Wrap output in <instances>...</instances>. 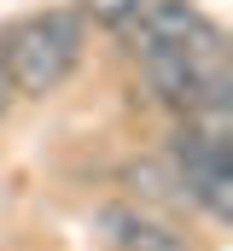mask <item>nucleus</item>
<instances>
[{
    "label": "nucleus",
    "mask_w": 233,
    "mask_h": 251,
    "mask_svg": "<svg viewBox=\"0 0 233 251\" xmlns=\"http://www.w3.org/2000/svg\"><path fill=\"white\" fill-rule=\"evenodd\" d=\"M93 228L105 234V251H192V234L163 216V210H146V204H99L93 210Z\"/></svg>",
    "instance_id": "obj_3"
},
{
    "label": "nucleus",
    "mask_w": 233,
    "mask_h": 251,
    "mask_svg": "<svg viewBox=\"0 0 233 251\" xmlns=\"http://www.w3.org/2000/svg\"><path fill=\"white\" fill-rule=\"evenodd\" d=\"M204 18L210 12L198 0H140V12L116 29V47L128 59H146V53H163V47H186V35Z\"/></svg>",
    "instance_id": "obj_4"
},
{
    "label": "nucleus",
    "mask_w": 233,
    "mask_h": 251,
    "mask_svg": "<svg viewBox=\"0 0 233 251\" xmlns=\"http://www.w3.org/2000/svg\"><path fill=\"white\" fill-rule=\"evenodd\" d=\"M163 164L175 170V181L186 187V204L192 216H204L210 228H228L233 222V158H228V140H210L204 128L192 123H169L163 134Z\"/></svg>",
    "instance_id": "obj_2"
},
{
    "label": "nucleus",
    "mask_w": 233,
    "mask_h": 251,
    "mask_svg": "<svg viewBox=\"0 0 233 251\" xmlns=\"http://www.w3.org/2000/svg\"><path fill=\"white\" fill-rule=\"evenodd\" d=\"M12 105H18V94H12V76H6V53H0V123L12 117Z\"/></svg>",
    "instance_id": "obj_8"
},
{
    "label": "nucleus",
    "mask_w": 233,
    "mask_h": 251,
    "mask_svg": "<svg viewBox=\"0 0 233 251\" xmlns=\"http://www.w3.org/2000/svg\"><path fill=\"white\" fill-rule=\"evenodd\" d=\"M134 88L146 94V105H158V111H169L175 117H186V105H192V94H198V76H192V64L181 47H163V53H146V59H134Z\"/></svg>",
    "instance_id": "obj_5"
},
{
    "label": "nucleus",
    "mask_w": 233,
    "mask_h": 251,
    "mask_svg": "<svg viewBox=\"0 0 233 251\" xmlns=\"http://www.w3.org/2000/svg\"><path fill=\"white\" fill-rule=\"evenodd\" d=\"M122 187H128V204H146V210H163V216H192L186 204V187L175 181V170L163 164V152H146V158H128L122 164Z\"/></svg>",
    "instance_id": "obj_6"
},
{
    "label": "nucleus",
    "mask_w": 233,
    "mask_h": 251,
    "mask_svg": "<svg viewBox=\"0 0 233 251\" xmlns=\"http://www.w3.org/2000/svg\"><path fill=\"white\" fill-rule=\"evenodd\" d=\"M76 12H82V24H99V29H122L134 12H140V0H76Z\"/></svg>",
    "instance_id": "obj_7"
},
{
    "label": "nucleus",
    "mask_w": 233,
    "mask_h": 251,
    "mask_svg": "<svg viewBox=\"0 0 233 251\" xmlns=\"http://www.w3.org/2000/svg\"><path fill=\"white\" fill-rule=\"evenodd\" d=\"M0 53H6V76L18 100H47L70 82V70L88 53V24L76 6H53V12H29L18 24L0 29Z\"/></svg>",
    "instance_id": "obj_1"
}]
</instances>
